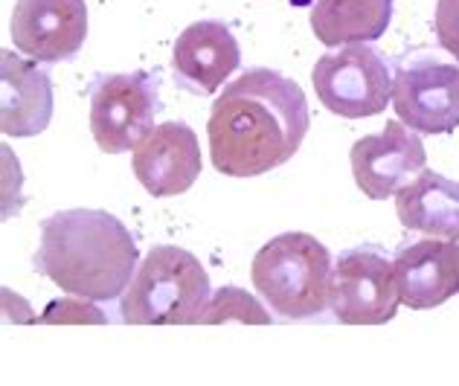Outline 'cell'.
I'll list each match as a JSON object with an SVG mask.
<instances>
[{
	"label": "cell",
	"mask_w": 459,
	"mask_h": 386,
	"mask_svg": "<svg viewBox=\"0 0 459 386\" xmlns=\"http://www.w3.org/2000/svg\"><path fill=\"white\" fill-rule=\"evenodd\" d=\"M311 116L303 88L268 67L247 70L215 99L207 123L212 166L227 177H256L299 151Z\"/></svg>",
	"instance_id": "1"
},
{
	"label": "cell",
	"mask_w": 459,
	"mask_h": 386,
	"mask_svg": "<svg viewBox=\"0 0 459 386\" xmlns=\"http://www.w3.org/2000/svg\"><path fill=\"white\" fill-rule=\"evenodd\" d=\"M137 241L105 210H65L41 221L35 270L70 296L111 303L137 273Z\"/></svg>",
	"instance_id": "2"
},
{
	"label": "cell",
	"mask_w": 459,
	"mask_h": 386,
	"mask_svg": "<svg viewBox=\"0 0 459 386\" xmlns=\"http://www.w3.org/2000/svg\"><path fill=\"white\" fill-rule=\"evenodd\" d=\"M256 294L285 320H311L329 305L332 256L308 233H282L253 256Z\"/></svg>",
	"instance_id": "3"
},
{
	"label": "cell",
	"mask_w": 459,
	"mask_h": 386,
	"mask_svg": "<svg viewBox=\"0 0 459 386\" xmlns=\"http://www.w3.org/2000/svg\"><path fill=\"white\" fill-rule=\"evenodd\" d=\"M210 276L184 247H154L119 296L128 325H189L210 303Z\"/></svg>",
	"instance_id": "4"
},
{
	"label": "cell",
	"mask_w": 459,
	"mask_h": 386,
	"mask_svg": "<svg viewBox=\"0 0 459 386\" xmlns=\"http://www.w3.org/2000/svg\"><path fill=\"white\" fill-rule=\"evenodd\" d=\"M311 84L325 111L343 119L378 116L393 99V76L369 44H346L325 53L311 70Z\"/></svg>",
	"instance_id": "5"
},
{
	"label": "cell",
	"mask_w": 459,
	"mask_h": 386,
	"mask_svg": "<svg viewBox=\"0 0 459 386\" xmlns=\"http://www.w3.org/2000/svg\"><path fill=\"white\" fill-rule=\"evenodd\" d=\"M157 81L149 73H111L91 90V134L105 154L134 151L154 128Z\"/></svg>",
	"instance_id": "6"
},
{
	"label": "cell",
	"mask_w": 459,
	"mask_h": 386,
	"mask_svg": "<svg viewBox=\"0 0 459 386\" xmlns=\"http://www.w3.org/2000/svg\"><path fill=\"white\" fill-rule=\"evenodd\" d=\"M398 285L393 262L381 253L358 247L337 259L329 285V305L343 325H384L395 317Z\"/></svg>",
	"instance_id": "7"
},
{
	"label": "cell",
	"mask_w": 459,
	"mask_h": 386,
	"mask_svg": "<svg viewBox=\"0 0 459 386\" xmlns=\"http://www.w3.org/2000/svg\"><path fill=\"white\" fill-rule=\"evenodd\" d=\"M393 107L419 134H451L459 128V64L433 56L404 62L393 79Z\"/></svg>",
	"instance_id": "8"
},
{
	"label": "cell",
	"mask_w": 459,
	"mask_h": 386,
	"mask_svg": "<svg viewBox=\"0 0 459 386\" xmlns=\"http://www.w3.org/2000/svg\"><path fill=\"white\" fill-rule=\"evenodd\" d=\"M352 177L369 201H386L398 195L410 180L425 172L428 154L419 131L407 128L402 119L386 123L381 134L360 137L352 154Z\"/></svg>",
	"instance_id": "9"
},
{
	"label": "cell",
	"mask_w": 459,
	"mask_h": 386,
	"mask_svg": "<svg viewBox=\"0 0 459 386\" xmlns=\"http://www.w3.org/2000/svg\"><path fill=\"white\" fill-rule=\"evenodd\" d=\"M88 39L84 0H18L12 9V41L32 62L58 64L74 58Z\"/></svg>",
	"instance_id": "10"
},
{
	"label": "cell",
	"mask_w": 459,
	"mask_h": 386,
	"mask_svg": "<svg viewBox=\"0 0 459 386\" xmlns=\"http://www.w3.org/2000/svg\"><path fill=\"white\" fill-rule=\"evenodd\" d=\"M131 166L143 189L154 198L184 195L201 177V146L198 134L186 123H160L143 137Z\"/></svg>",
	"instance_id": "11"
},
{
	"label": "cell",
	"mask_w": 459,
	"mask_h": 386,
	"mask_svg": "<svg viewBox=\"0 0 459 386\" xmlns=\"http://www.w3.org/2000/svg\"><path fill=\"white\" fill-rule=\"evenodd\" d=\"M241 50L233 30L221 21H195L178 35L172 47L175 79L186 90L210 96L236 73Z\"/></svg>",
	"instance_id": "12"
},
{
	"label": "cell",
	"mask_w": 459,
	"mask_h": 386,
	"mask_svg": "<svg viewBox=\"0 0 459 386\" xmlns=\"http://www.w3.org/2000/svg\"><path fill=\"white\" fill-rule=\"evenodd\" d=\"M402 303L413 311L439 308L459 291L456 287V241L425 238L402 247L393 262Z\"/></svg>",
	"instance_id": "13"
},
{
	"label": "cell",
	"mask_w": 459,
	"mask_h": 386,
	"mask_svg": "<svg viewBox=\"0 0 459 386\" xmlns=\"http://www.w3.org/2000/svg\"><path fill=\"white\" fill-rule=\"evenodd\" d=\"M53 119V81L15 53L0 56V131L6 137H35Z\"/></svg>",
	"instance_id": "14"
},
{
	"label": "cell",
	"mask_w": 459,
	"mask_h": 386,
	"mask_svg": "<svg viewBox=\"0 0 459 386\" xmlns=\"http://www.w3.org/2000/svg\"><path fill=\"white\" fill-rule=\"evenodd\" d=\"M395 212L407 230L459 241V184L425 168L395 195Z\"/></svg>",
	"instance_id": "15"
},
{
	"label": "cell",
	"mask_w": 459,
	"mask_h": 386,
	"mask_svg": "<svg viewBox=\"0 0 459 386\" xmlns=\"http://www.w3.org/2000/svg\"><path fill=\"white\" fill-rule=\"evenodd\" d=\"M395 0H317L311 32L325 47L378 41L393 21Z\"/></svg>",
	"instance_id": "16"
},
{
	"label": "cell",
	"mask_w": 459,
	"mask_h": 386,
	"mask_svg": "<svg viewBox=\"0 0 459 386\" xmlns=\"http://www.w3.org/2000/svg\"><path fill=\"white\" fill-rule=\"evenodd\" d=\"M201 325H219V322H241V325H271V313L262 308L256 296L241 291L236 285H224L221 291L210 296L207 308L198 317Z\"/></svg>",
	"instance_id": "17"
},
{
	"label": "cell",
	"mask_w": 459,
	"mask_h": 386,
	"mask_svg": "<svg viewBox=\"0 0 459 386\" xmlns=\"http://www.w3.org/2000/svg\"><path fill=\"white\" fill-rule=\"evenodd\" d=\"M39 322H108L105 313L100 308L91 305V299H62V303H53L41 313Z\"/></svg>",
	"instance_id": "18"
},
{
	"label": "cell",
	"mask_w": 459,
	"mask_h": 386,
	"mask_svg": "<svg viewBox=\"0 0 459 386\" xmlns=\"http://www.w3.org/2000/svg\"><path fill=\"white\" fill-rule=\"evenodd\" d=\"M433 27H437L442 50H448L459 62V0H439Z\"/></svg>",
	"instance_id": "19"
},
{
	"label": "cell",
	"mask_w": 459,
	"mask_h": 386,
	"mask_svg": "<svg viewBox=\"0 0 459 386\" xmlns=\"http://www.w3.org/2000/svg\"><path fill=\"white\" fill-rule=\"evenodd\" d=\"M456 287H459V241H456Z\"/></svg>",
	"instance_id": "20"
}]
</instances>
